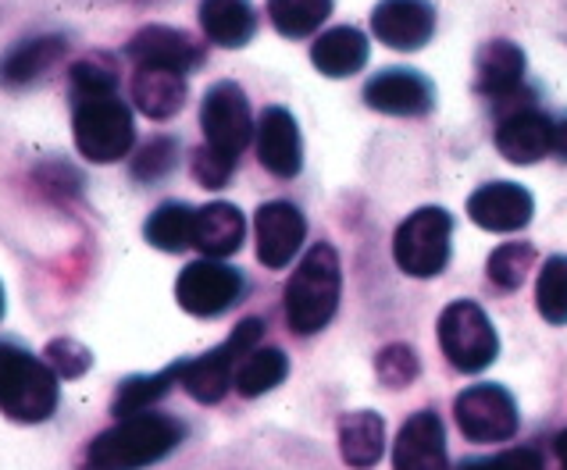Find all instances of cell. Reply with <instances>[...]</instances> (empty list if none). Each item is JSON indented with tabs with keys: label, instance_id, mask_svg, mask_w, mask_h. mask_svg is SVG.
<instances>
[{
	"label": "cell",
	"instance_id": "cell-1",
	"mask_svg": "<svg viewBox=\"0 0 567 470\" xmlns=\"http://www.w3.org/2000/svg\"><path fill=\"white\" fill-rule=\"evenodd\" d=\"M72 136L93 165H115L136 143L133 111L118 101V75L101 61H79L72 69Z\"/></svg>",
	"mask_w": 567,
	"mask_h": 470
},
{
	"label": "cell",
	"instance_id": "cell-2",
	"mask_svg": "<svg viewBox=\"0 0 567 470\" xmlns=\"http://www.w3.org/2000/svg\"><path fill=\"white\" fill-rule=\"evenodd\" d=\"M186 425L172 414H133L101 431L86 449V470H143L179 449Z\"/></svg>",
	"mask_w": 567,
	"mask_h": 470
},
{
	"label": "cell",
	"instance_id": "cell-3",
	"mask_svg": "<svg viewBox=\"0 0 567 470\" xmlns=\"http://www.w3.org/2000/svg\"><path fill=\"white\" fill-rule=\"evenodd\" d=\"M58 396L54 367L11 338H0V414L22 425H40L54 417Z\"/></svg>",
	"mask_w": 567,
	"mask_h": 470
},
{
	"label": "cell",
	"instance_id": "cell-4",
	"mask_svg": "<svg viewBox=\"0 0 567 470\" xmlns=\"http://www.w3.org/2000/svg\"><path fill=\"white\" fill-rule=\"evenodd\" d=\"M343 271L329 242H318L286 285V321L297 335H315L336 317Z\"/></svg>",
	"mask_w": 567,
	"mask_h": 470
},
{
	"label": "cell",
	"instance_id": "cell-5",
	"mask_svg": "<svg viewBox=\"0 0 567 470\" xmlns=\"http://www.w3.org/2000/svg\"><path fill=\"white\" fill-rule=\"evenodd\" d=\"M265 335L261 317H247L236 324V332L225 338L221 346H215L210 353L197 356V361H183V378L179 385L197 403H218L229 393V385L236 382V370L247 356L257 349Z\"/></svg>",
	"mask_w": 567,
	"mask_h": 470
},
{
	"label": "cell",
	"instance_id": "cell-6",
	"mask_svg": "<svg viewBox=\"0 0 567 470\" xmlns=\"http://www.w3.org/2000/svg\"><path fill=\"white\" fill-rule=\"evenodd\" d=\"M440 346L446 353V361L464 370V375H478L485 370L499 353V338L493 321L485 317V311L472 300L450 303L440 314Z\"/></svg>",
	"mask_w": 567,
	"mask_h": 470
},
{
	"label": "cell",
	"instance_id": "cell-7",
	"mask_svg": "<svg viewBox=\"0 0 567 470\" xmlns=\"http://www.w3.org/2000/svg\"><path fill=\"white\" fill-rule=\"evenodd\" d=\"M453 218L443 207H421L396 229L393 257L411 279H435L450 261Z\"/></svg>",
	"mask_w": 567,
	"mask_h": 470
},
{
	"label": "cell",
	"instance_id": "cell-8",
	"mask_svg": "<svg viewBox=\"0 0 567 470\" xmlns=\"http://www.w3.org/2000/svg\"><path fill=\"white\" fill-rule=\"evenodd\" d=\"M200 125H204L207 147L225 157H239L247 150L250 136L257 133L247 93H243L236 83H229V79H225V83H215L204 93Z\"/></svg>",
	"mask_w": 567,
	"mask_h": 470
},
{
	"label": "cell",
	"instance_id": "cell-9",
	"mask_svg": "<svg viewBox=\"0 0 567 470\" xmlns=\"http://www.w3.org/2000/svg\"><path fill=\"white\" fill-rule=\"evenodd\" d=\"M243 296V274L221 261H193L175 282V300L193 317H218Z\"/></svg>",
	"mask_w": 567,
	"mask_h": 470
},
{
	"label": "cell",
	"instance_id": "cell-10",
	"mask_svg": "<svg viewBox=\"0 0 567 470\" xmlns=\"http://www.w3.org/2000/svg\"><path fill=\"white\" fill-rule=\"evenodd\" d=\"M457 425L472 442H507L517 431V403L504 385H472L457 396Z\"/></svg>",
	"mask_w": 567,
	"mask_h": 470
},
{
	"label": "cell",
	"instance_id": "cell-11",
	"mask_svg": "<svg viewBox=\"0 0 567 470\" xmlns=\"http://www.w3.org/2000/svg\"><path fill=\"white\" fill-rule=\"evenodd\" d=\"M254 236H257V261L271 271H279L300 253L303 236H307V221L300 215V207L286 203V200H271L257 210Z\"/></svg>",
	"mask_w": 567,
	"mask_h": 470
},
{
	"label": "cell",
	"instance_id": "cell-12",
	"mask_svg": "<svg viewBox=\"0 0 567 470\" xmlns=\"http://www.w3.org/2000/svg\"><path fill=\"white\" fill-rule=\"evenodd\" d=\"M371 32L389 51H417L435 32V11L429 0H382L371 11Z\"/></svg>",
	"mask_w": 567,
	"mask_h": 470
},
{
	"label": "cell",
	"instance_id": "cell-13",
	"mask_svg": "<svg viewBox=\"0 0 567 470\" xmlns=\"http://www.w3.org/2000/svg\"><path fill=\"white\" fill-rule=\"evenodd\" d=\"M467 215L485 232H522L536 215V200L514 182H489L472 192Z\"/></svg>",
	"mask_w": 567,
	"mask_h": 470
},
{
	"label": "cell",
	"instance_id": "cell-14",
	"mask_svg": "<svg viewBox=\"0 0 567 470\" xmlns=\"http://www.w3.org/2000/svg\"><path fill=\"white\" fill-rule=\"evenodd\" d=\"M432 96H435V90L429 79L411 69H385L364 86L368 107L382 111V115H400V118L425 115L432 107Z\"/></svg>",
	"mask_w": 567,
	"mask_h": 470
},
{
	"label": "cell",
	"instance_id": "cell-15",
	"mask_svg": "<svg viewBox=\"0 0 567 470\" xmlns=\"http://www.w3.org/2000/svg\"><path fill=\"white\" fill-rule=\"evenodd\" d=\"M257 157L275 178H293L303 168V143L297 118L286 107H268L257 118Z\"/></svg>",
	"mask_w": 567,
	"mask_h": 470
},
{
	"label": "cell",
	"instance_id": "cell-16",
	"mask_svg": "<svg viewBox=\"0 0 567 470\" xmlns=\"http://www.w3.org/2000/svg\"><path fill=\"white\" fill-rule=\"evenodd\" d=\"M393 470H450L446 431L432 410H417L400 428V439L393 446Z\"/></svg>",
	"mask_w": 567,
	"mask_h": 470
},
{
	"label": "cell",
	"instance_id": "cell-17",
	"mask_svg": "<svg viewBox=\"0 0 567 470\" xmlns=\"http://www.w3.org/2000/svg\"><path fill=\"white\" fill-rule=\"evenodd\" d=\"M128 58L151 69H172V72H193L204 61L200 46L193 43L183 29L172 25H147L128 40Z\"/></svg>",
	"mask_w": 567,
	"mask_h": 470
},
{
	"label": "cell",
	"instance_id": "cell-18",
	"mask_svg": "<svg viewBox=\"0 0 567 470\" xmlns=\"http://www.w3.org/2000/svg\"><path fill=\"white\" fill-rule=\"evenodd\" d=\"M496 150L511 165H536V160H543L554 150V122L536 107L514 111L496 128Z\"/></svg>",
	"mask_w": 567,
	"mask_h": 470
},
{
	"label": "cell",
	"instance_id": "cell-19",
	"mask_svg": "<svg viewBox=\"0 0 567 470\" xmlns=\"http://www.w3.org/2000/svg\"><path fill=\"white\" fill-rule=\"evenodd\" d=\"M64 46L69 43H64V36H58V32L19 40L11 51H4V58H0V86L22 90V86L40 83V79L61 61Z\"/></svg>",
	"mask_w": 567,
	"mask_h": 470
},
{
	"label": "cell",
	"instance_id": "cell-20",
	"mask_svg": "<svg viewBox=\"0 0 567 470\" xmlns=\"http://www.w3.org/2000/svg\"><path fill=\"white\" fill-rule=\"evenodd\" d=\"M133 104L154 122L175 118L186 104V75L172 69H151L140 64L133 75Z\"/></svg>",
	"mask_w": 567,
	"mask_h": 470
},
{
	"label": "cell",
	"instance_id": "cell-21",
	"mask_svg": "<svg viewBox=\"0 0 567 470\" xmlns=\"http://www.w3.org/2000/svg\"><path fill=\"white\" fill-rule=\"evenodd\" d=\"M311 61H315V69L329 79L358 75L368 64V36L353 25H336L315 40Z\"/></svg>",
	"mask_w": 567,
	"mask_h": 470
},
{
	"label": "cell",
	"instance_id": "cell-22",
	"mask_svg": "<svg viewBox=\"0 0 567 470\" xmlns=\"http://www.w3.org/2000/svg\"><path fill=\"white\" fill-rule=\"evenodd\" d=\"M200 29L210 43L239 51L257 32V11L250 0H200Z\"/></svg>",
	"mask_w": 567,
	"mask_h": 470
},
{
	"label": "cell",
	"instance_id": "cell-23",
	"mask_svg": "<svg viewBox=\"0 0 567 470\" xmlns=\"http://www.w3.org/2000/svg\"><path fill=\"white\" fill-rule=\"evenodd\" d=\"M247 236V221H243L239 207L233 203H207L197 210V229H193V247L204 250L210 261L233 257L243 247Z\"/></svg>",
	"mask_w": 567,
	"mask_h": 470
},
{
	"label": "cell",
	"instance_id": "cell-24",
	"mask_svg": "<svg viewBox=\"0 0 567 470\" xmlns=\"http://www.w3.org/2000/svg\"><path fill=\"white\" fill-rule=\"evenodd\" d=\"M339 452L343 460L358 470H368L382 460L385 452V425L379 414L371 410H358V414H347L339 420Z\"/></svg>",
	"mask_w": 567,
	"mask_h": 470
},
{
	"label": "cell",
	"instance_id": "cell-25",
	"mask_svg": "<svg viewBox=\"0 0 567 470\" xmlns=\"http://www.w3.org/2000/svg\"><path fill=\"white\" fill-rule=\"evenodd\" d=\"M522 75H525V54H522V46H514L511 40H493L478 51V64H475L478 93L504 96L517 90Z\"/></svg>",
	"mask_w": 567,
	"mask_h": 470
},
{
	"label": "cell",
	"instance_id": "cell-26",
	"mask_svg": "<svg viewBox=\"0 0 567 470\" xmlns=\"http://www.w3.org/2000/svg\"><path fill=\"white\" fill-rule=\"evenodd\" d=\"M183 378V361L172 364L157 375H136V378H125L118 385V396L111 403V414L118 417H133V414H147L157 399H165L172 393V385H179Z\"/></svg>",
	"mask_w": 567,
	"mask_h": 470
},
{
	"label": "cell",
	"instance_id": "cell-27",
	"mask_svg": "<svg viewBox=\"0 0 567 470\" xmlns=\"http://www.w3.org/2000/svg\"><path fill=\"white\" fill-rule=\"evenodd\" d=\"M193 229H197V210L172 200V203H161L154 215L147 218V242L154 250H165V253H183L186 247H193Z\"/></svg>",
	"mask_w": 567,
	"mask_h": 470
},
{
	"label": "cell",
	"instance_id": "cell-28",
	"mask_svg": "<svg viewBox=\"0 0 567 470\" xmlns=\"http://www.w3.org/2000/svg\"><path fill=\"white\" fill-rule=\"evenodd\" d=\"M286 375H289V361L282 349H254L236 370V388H239V396L257 399L271 393Z\"/></svg>",
	"mask_w": 567,
	"mask_h": 470
},
{
	"label": "cell",
	"instance_id": "cell-29",
	"mask_svg": "<svg viewBox=\"0 0 567 470\" xmlns=\"http://www.w3.org/2000/svg\"><path fill=\"white\" fill-rule=\"evenodd\" d=\"M275 29L289 40H303L332 14V0H268Z\"/></svg>",
	"mask_w": 567,
	"mask_h": 470
},
{
	"label": "cell",
	"instance_id": "cell-30",
	"mask_svg": "<svg viewBox=\"0 0 567 470\" xmlns=\"http://www.w3.org/2000/svg\"><path fill=\"white\" fill-rule=\"evenodd\" d=\"M536 306L549 324H567V257H549L543 264Z\"/></svg>",
	"mask_w": 567,
	"mask_h": 470
},
{
	"label": "cell",
	"instance_id": "cell-31",
	"mask_svg": "<svg viewBox=\"0 0 567 470\" xmlns=\"http://www.w3.org/2000/svg\"><path fill=\"white\" fill-rule=\"evenodd\" d=\"M532 264H536V250L528 242H507L489 257V279L499 289H517L528 279Z\"/></svg>",
	"mask_w": 567,
	"mask_h": 470
},
{
	"label": "cell",
	"instance_id": "cell-32",
	"mask_svg": "<svg viewBox=\"0 0 567 470\" xmlns=\"http://www.w3.org/2000/svg\"><path fill=\"white\" fill-rule=\"evenodd\" d=\"M175 154H179V147L168 136L143 143L133 157V178H140V182H161V178L175 171V160H179Z\"/></svg>",
	"mask_w": 567,
	"mask_h": 470
},
{
	"label": "cell",
	"instance_id": "cell-33",
	"mask_svg": "<svg viewBox=\"0 0 567 470\" xmlns=\"http://www.w3.org/2000/svg\"><path fill=\"white\" fill-rule=\"evenodd\" d=\"M47 364L54 367L58 378H79L86 375L93 356L83 343H75V338H54V343H47Z\"/></svg>",
	"mask_w": 567,
	"mask_h": 470
},
{
	"label": "cell",
	"instance_id": "cell-34",
	"mask_svg": "<svg viewBox=\"0 0 567 470\" xmlns=\"http://www.w3.org/2000/svg\"><path fill=\"white\" fill-rule=\"evenodd\" d=\"M375 370H379L382 385H389V388H408L417 378V356H414L411 346H385L379 353Z\"/></svg>",
	"mask_w": 567,
	"mask_h": 470
},
{
	"label": "cell",
	"instance_id": "cell-35",
	"mask_svg": "<svg viewBox=\"0 0 567 470\" xmlns=\"http://www.w3.org/2000/svg\"><path fill=\"white\" fill-rule=\"evenodd\" d=\"M457 470H546L543 452L532 446H517L507 452H496V457H478V460H464Z\"/></svg>",
	"mask_w": 567,
	"mask_h": 470
},
{
	"label": "cell",
	"instance_id": "cell-36",
	"mask_svg": "<svg viewBox=\"0 0 567 470\" xmlns=\"http://www.w3.org/2000/svg\"><path fill=\"white\" fill-rule=\"evenodd\" d=\"M236 168V157H225L218 150H210L207 143L200 150H193V178L204 186V189H221L229 182V175Z\"/></svg>",
	"mask_w": 567,
	"mask_h": 470
},
{
	"label": "cell",
	"instance_id": "cell-37",
	"mask_svg": "<svg viewBox=\"0 0 567 470\" xmlns=\"http://www.w3.org/2000/svg\"><path fill=\"white\" fill-rule=\"evenodd\" d=\"M554 150H557L560 157H567V118L554 125Z\"/></svg>",
	"mask_w": 567,
	"mask_h": 470
},
{
	"label": "cell",
	"instance_id": "cell-38",
	"mask_svg": "<svg viewBox=\"0 0 567 470\" xmlns=\"http://www.w3.org/2000/svg\"><path fill=\"white\" fill-rule=\"evenodd\" d=\"M557 460H560V467L567 470V431L557 435Z\"/></svg>",
	"mask_w": 567,
	"mask_h": 470
},
{
	"label": "cell",
	"instance_id": "cell-39",
	"mask_svg": "<svg viewBox=\"0 0 567 470\" xmlns=\"http://www.w3.org/2000/svg\"><path fill=\"white\" fill-rule=\"evenodd\" d=\"M0 317H4V285H0Z\"/></svg>",
	"mask_w": 567,
	"mask_h": 470
}]
</instances>
